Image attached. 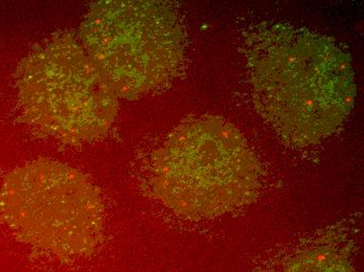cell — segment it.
I'll use <instances>...</instances> for the list:
<instances>
[{
	"label": "cell",
	"mask_w": 364,
	"mask_h": 272,
	"mask_svg": "<svg viewBox=\"0 0 364 272\" xmlns=\"http://www.w3.org/2000/svg\"><path fill=\"white\" fill-rule=\"evenodd\" d=\"M244 52L255 106L286 143L315 145L350 116L356 97L352 61L334 40L263 22L248 35Z\"/></svg>",
	"instance_id": "obj_1"
},
{
	"label": "cell",
	"mask_w": 364,
	"mask_h": 272,
	"mask_svg": "<svg viewBox=\"0 0 364 272\" xmlns=\"http://www.w3.org/2000/svg\"><path fill=\"white\" fill-rule=\"evenodd\" d=\"M151 185L175 213L210 218L252 202L261 167L243 136L217 116L188 121L153 154Z\"/></svg>",
	"instance_id": "obj_2"
},
{
	"label": "cell",
	"mask_w": 364,
	"mask_h": 272,
	"mask_svg": "<svg viewBox=\"0 0 364 272\" xmlns=\"http://www.w3.org/2000/svg\"><path fill=\"white\" fill-rule=\"evenodd\" d=\"M81 45L117 97L134 99L178 74L184 34L163 1H100L82 22Z\"/></svg>",
	"instance_id": "obj_3"
},
{
	"label": "cell",
	"mask_w": 364,
	"mask_h": 272,
	"mask_svg": "<svg viewBox=\"0 0 364 272\" xmlns=\"http://www.w3.org/2000/svg\"><path fill=\"white\" fill-rule=\"evenodd\" d=\"M0 212L24 242L62 260L90 256L103 236L97 187L57 161H37L11 174L0 190Z\"/></svg>",
	"instance_id": "obj_4"
},
{
	"label": "cell",
	"mask_w": 364,
	"mask_h": 272,
	"mask_svg": "<svg viewBox=\"0 0 364 272\" xmlns=\"http://www.w3.org/2000/svg\"><path fill=\"white\" fill-rule=\"evenodd\" d=\"M26 114L46 136L66 145L105 136L117 114V96L83 46L55 37L28 60L21 79Z\"/></svg>",
	"instance_id": "obj_5"
},
{
	"label": "cell",
	"mask_w": 364,
	"mask_h": 272,
	"mask_svg": "<svg viewBox=\"0 0 364 272\" xmlns=\"http://www.w3.org/2000/svg\"><path fill=\"white\" fill-rule=\"evenodd\" d=\"M356 243L341 229L303 239L269 259L259 272H356Z\"/></svg>",
	"instance_id": "obj_6"
}]
</instances>
